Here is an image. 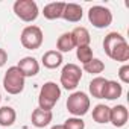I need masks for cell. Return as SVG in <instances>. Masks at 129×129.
Wrapping results in <instances>:
<instances>
[{
    "instance_id": "cell-16",
    "label": "cell",
    "mask_w": 129,
    "mask_h": 129,
    "mask_svg": "<svg viewBox=\"0 0 129 129\" xmlns=\"http://www.w3.org/2000/svg\"><path fill=\"white\" fill-rule=\"evenodd\" d=\"M121 41H124V37H121V35L117 34V32H109V34L105 37V40H103V49H105V53L109 56V55L112 53V50H114Z\"/></svg>"
},
{
    "instance_id": "cell-21",
    "label": "cell",
    "mask_w": 129,
    "mask_h": 129,
    "mask_svg": "<svg viewBox=\"0 0 129 129\" xmlns=\"http://www.w3.org/2000/svg\"><path fill=\"white\" fill-rule=\"evenodd\" d=\"M105 85H106V79L105 78H102V76L94 78L90 82V93H91V96L96 97V99H102V93H103Z\"/></svg>"
},
{
    "instance_id": "cell-15",
    "label": "cell",
    "mask_w": 129,
    "mask_h": 129,
    "mask_svg": "<svg viewBox=\"0 0 129 129\" xmlns=\"http://www.w3.org/2000/svg\"><path fill=\"white\" fill-rule=\"evenodd\" d=\"M123 93V88L118 82L115 81H106V85L103 88V93H102V99H108V100H114V99H118Z\"/></svg>"
},
{
    "instance_id": "cell-17",
    "label": "cell",
    "mask_w": 129,
    "mask_h": 129,
    "mask_svg": "<svg viewBox=\"0 0 129 129\" xmlns=\"http://www.w3.org/2000/svg\"><path fill=\"white\" fill-rule=\"evenodd\" d=\"M56 47H58V52L59 53H66V52H70L73 50L76 46H75V41H73V37L70 32H66V34H62L58 41H56Z\"/></svg>"
},
{
    "instance_id": "cell-23",
    "label": "cell",
    "mask_w": 129,
    "mask_h": 129,
    "mask_svg": "<svg viewBox=\"0 0 129 129\" xmlns=\"http://www.w3.org/2000/svg\"><path fill=\"white\" fill-rule=\"evenodd\" d=\"M76 56H78V59H79L82 64H87V62H90V61L93 59V50H91L90 46L78 47V50H76Z\"/></svg>"
},
{
    "instance_id": "cell-2",
    "label": "cell",
    "mask_w": 129,
    "mask_h": 129,
    "mask_svg": "<svg viewBox=\"0 0 129 129\" xmlns=\"http://www.w3.org/2000/svg\"><path fill=\"white\" fill-rule=\"evenodd\" d=\"M90 105H91L90 97L82 91H76V93L70 94L69 99H67V109L75 117L85 115L88 112V109H90Z\"/></svg>"
},
{
    "instance_id": "cell-3",
    "label": "cell",
    "mask_w": 129,
    "mask_h": 129,
    "mask_svg": "<svg viewBox=\"0 0 129 129\" xmlns=\"http://www.w3.org/2000/svg\"><path fill=\"white\" fill-rule=\"evenodd\" d=\"M3 88L9 94H20L24 90V76L15 67H9L3 78Z\"/></svg>"
},
{
    "instance_id": "cell-4",
    "label": "cell",
    "mask_w": 129,
    "mask_h": 129,
    "mask_svg": "<svg viewBox=\"0 0 129 129\" xmlns=\"http://www.w3.org/2000/svg\"><path fill=\"white\" fill-rule=\"evenodd\" d=\"M14 12L20 20H23L26 23L35 21L38 14H40L38 5L34 0H17L14 3Z\"/></svg>"
},
{
    "instance_id": "cell-24",
    "label": "cell",
    "mask_w": 129,
    "mask_h": 129,
    "mask_svg": "<svg viewBox=\"0 0 129 129\" xmlns=\"http://www.w3.org/2000/svg\"><path fill=\"white\" fill-rule=\"evenodd\" d=\"M64 127L66 129H85V123L81 117H72V118L66 120Z\"/></svg>"
},
{
    "instance_id": "cell-9",
    "label": "cell",
    "mask_w": 129,
    "mask_h": 129,
    "mask_svg": "<svg viewBox=\"0 0 129 129\" xmlns=\"http://www.w3.org/2000/svg\"><path fill=\"white\" fill-rule=\"evenodd\" d=\"M127 118H129V112L124 105H115L114 108L109 109V121L115 127L124 126L127 123Z\"/></svg>"
},
{
    "instance_id": "cell-27",
    "label": "cell",
    "mask_w": 129,
    "mask_h": 129,
    "mask_svg": "<svg viewBox=\"0 0 129 129\" xmlns=\"http://www.w3.org/2000/svg\"><path fill=\"white\" fill-rule=\"evenodd\" d=\"M52 129H66V127H64V124H55L52 126Z\"/></svg>"
},
{
    "instance_id": "cell-18",
    "label": "cell",
    "mask_w": 129,
    "mask_h": 129,
    "mask_svg": "<svg viewBox=\"0 0 129 129\" xmlns=\"http://www.w3.org/2000/svg\"><path fill=\"white\" fill-rule=\"evenodd\" d=\"M17 118V112L11 106H2L0 108V126H12Z\"/></svg>"
},
{
    "instance_id": "cell-19",
    "label": "cell",
    "mask_w": 129,
    "mask_h": 129,
    "mask_svg": "<svg viewBox=\"0 0 129 129\" xmlns=\"http://www.w3.org/2000/svg\"><path fill=\"white\" fill-rule=\"evenodd\" d=\"M109 58L114 59V61H118V62H126V61L129 59V46H127L126 40L121 41V43L112 50V53L109 55Z\"/></svg>"
},
{
    "instance_id": "cell-20",
    "label": "cell",
    "mask_w": 129,
    "mask_h": 129,
    "mask_svg": "<svg viewBox=\"0 0 129 129\" xmlns=\"http://www.w3.org/2000/svg\"><path fill=\"white\" fill-rule=\"evenodd\" d=\"M109 106L106 105H96L93 109V120L96 123H109Z\"/></svg>"
},
{
    "instance_id": "cell-10",
    "label": "cell",
    "mask_w": 129,
    "mask_h": 129,
    "mask_svg": "<svg viewBox=\"0 0 129 129\" xmlns=\"http://www.w3.org/2000/svg\"><path fill=\"white\" fill-rule=\"evenodd\" d=\"M82 6L76 5V3H66L64 6V12H62V18L66 21H70V23H78L82 20Z\"/></svg>"
},
{
    "instance_id": "cell-12",
    "label": "cell",
    "mask_w": 129,
    "mask_h": 129,
    "mask_svg": "<svg viewBox=\"0 0 129 129\" xmlns=\"http://www.w3.org/2000/svg\"><path fill=\"white\" fill-rule=\"evenodd\" d=\"M64 6H66V3H64V2H53V3H49V5L44 6L43 15H44L47 20H58V18H62Z\"/></svg>"
},
{
    "instance_id": "cell-8",
    "label": "cell",
    "mask_w": 129,
    "mask_h": 129,
    "mask_svg": "<svg viewBox=\"0 0 129 129\" xmlns=\"http://www.w3.org/2000/svg\"><path fill=\"white\" fill-rule=\"evenodd\" d=\"M17 69L21 72V75H23L24 78H32V76L38 75V72H40V64H38V61H37L35 58L26 56V58L20 59Z\"/></svg>"
},
{
    "instance_id": "cell-22",
    "label": "cell",
    "mask_w": 129,
    "mask_h": 129,
    "mask_svg": "<svg viewBox=\"0 0 129 129\" xmlns=\"http://www.w3.org/2000/svg\"><path fill=\"white\" fill-rule=\"evenodd\" d=\"M84 70H85L87 73H91V75H99V73H102V72L105 70V64H103L100 59L93 58L90 62L84 64Z\"/></svg>"
},
{
    "instance_id": "cell-26",
    "label": "cell",
    "mask_w": 129,
    "mask_h": 129,
    "mask_svg": "<svg viewBox=\"0 0 129 129\" xmlns=\"http://www.w3.org/2000/svg\"><path fill=\"white\" fill-rule=\"evenodd\" d=\"M8 61V53L5 49H0V67H3Z\"/></svg>"
},
{
    "instance_id": "cell-28",
    "label": "cell",
    "mask_w": 129,
    "mask_h": 129,
    "mask_svg": "<svg viewBox=\"0 0 129 129\" xmlns=\"http://www.w3.org/2000/svg\"><path fill=\"white\" fill-rule=\"evenodd\" d=\"M0 102H2V94H0Z\"/></svg>"
},
{
    "instance_id": "cell-7",
    "label": "cell",
    "mask_w": 129,
    "mask_h": 129,
    "mask_svg": "<svg viewBox=\"0 0 129 129\" xmlns=\"http://www.w3.org/2000/svg\"><path fill=\"white\" fill-rule=\"evenodd\" d=\"M20 40H21V44H23L26 49H29V50H37L38 47H41L43 40H44L43 30H41L38 26H34V24H32V26H26V27L23 29V32H21Z\"/></svg>"
},
{
    "instance_id": "cell-25",
    "label": "cell",
    "mask_w": 129,
    "mask_h": 129,
    "mask_svg": "<svg viewBox=\"0 0 129 129\" xmlns=\"http://www.w3.org/2000/svg\"><path fill=\"white\" fill-rule=\"evenodd\" d=\"M118 78H120V81H121L123 84H127V82H129V66H127V64H124V66L120 67V70H118Z\"/></svg>"
},
{
    "instance_id": "cell-13",
    "label": "cell",
    "mask_w": 129,
    "mask_h": 129,
    "mask_svg": "<svg viewBox=\"0 0 129 129\" xmlns=\"http://www.w3.org/2000/svg\"><path fill=\"white\" fill-rule=\"evenodd\" d=\"M62 61V53H59L58 50H49L43 55V66L46 69H58Z\"/></svg>"
},
{
    "instance_id": "cell-6",
    "label": "cell",
    "mask_w": 129,
    "mask_h": 129,
    "mask_svg": "<svg viewBox=\"0 0 129 129\" xmlns=\"http://www.w3.org/2000/svg\"><path fill=\"white\" fill-rule=\"evenodd\" d=\"M88 20H90V23L94 27L103 29V27H108L112 23V12L108 8L97 5V6L90 8V11H88Z\"/></svg>"
},
{
    "instance_id": "cell-14",
    "label": "cell",
    "mask_w": 129,
    "mask_h": 129,
    "mask_svg": "<svg viewBox=\"0 0 129 129\" xmlns=\"http://www.w3.org/2000/svg\"><path fill=\"white\" fill-rule=\"evenodd\" d=\"M72 37H73V41H75V46L76 47H84V46H90V41H91V37H90V32L87 27H76L73 29V32H70Z\"/></svg>"
},
{
    "instance_id": "cell-11",
    "label": "cell",
    "mask_w": 129,
    "mask_h": 129,
    "mask_svg": "<svg viewBox=\"0 0 129 129\" xmlns=\"http://www.w3.org/2000/svg\"><path fill=\"white\" fill-rule=\"evenodd\" d=\"M53 118V114L52 111H47V109H41V108H37L34 112H32V124L35 127H44L47 126Z\"/></svg>"
},
{
    "instance_id": "cell-5",
    "label": "cell",
    "mask_w": 129,
    "mask_h": 129,
    "mask_svg": "<svg viewBox=\"0 0 129 129\" xmlns=\"http://www.w3.org/2000/svg\"><path fill=\"white\" fill-rule=\"evenodd\" d=\"M82 79V70L76 64H67L61 72V85L66 90H75Z\"/></svg>"
},
{
    "instance_id": "cell-1",
    "label": "cell",
    "mask_w": 129,
    "mask_h": 129,
    "mask_svg": "<svg viewBox=\"0 0 129 129\" xmlns=\"http://www.w3.org/2000/svg\"><path fill=\"white\" fill-rule=\"evenodd\" d=\"M59 97H61V88H59V85H56L55 82H46L41 87L40 96H38L40 108L41 109L52 111V108L59 100Z\"/></svg>"
}]
</instances>
